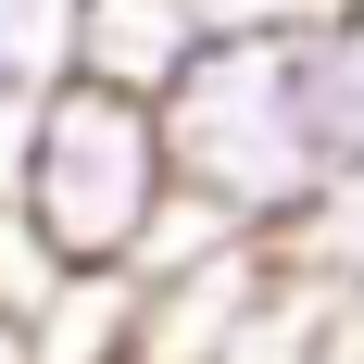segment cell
<instances>
[{
    "mask_svg": "<svg viewBox=\"0 0 364 364\" xmlns=\"http://www.w3.org/2000/svg\"><path fill=\"white\" fill-rule=\"evenodd\" d=\"M301 126L327 151V176H364V0L301 13Z\"/></svg>",
    "mask_w": 364,
    "mask_h": 364,
    "instance_id": "277c9868",
    "label": "cell"
},
{
    "mask_svg": "<svg viewBox=\"0 0 364 364\" xmlns=\"http://www.w3.org/2000/svg\"><path fill=\"white\" fill-rule=\"evenodd\" d=\"M63 277H75V264L50 252V239H38V214H26V201H13V188H0V301H13V314H26V327H38V314L63 301Z\"/></svg>",
    "mask_w": 364,
    "mask_h": 364,
    "instance_id": "8992f818",
    "label": "cell"
},
{
    "mask_svg": "<svg viewBox=\"0 0 364 364\" xmlns=\"http://www.w3.org/2000/svg\"><path fill=\"white\" fill-rule=\"evenodd\" d=\"M13 201L38 214V239L63 264H139L151 226L176 214V151H164V101L113 88V75H50L13 164Z\"/></svg>",
    "mask_w": 364,
    "mask_h": 364,
    "instance_id": "7a4b0ae2",
    "label": "cell"
},
{
    "mask_svg": "<svg viewBox=\"0 0 364 364\" xmlns=\"http://www.w3.org/2000/svg\"><path fill=\"white\" fill-rule=\"evenodd\" d=\"M201 38H226L214 0H75V63L113 88H164Z\"/></svg>",
    "mask_w": 364,
    "mask_h": 364,
    "instance_id": "3957f363",
    "label": "cell"
},
{
    "mask_svg": "<svg viewBox=\"0 0 364 364\" xmlns=\"http://www.w3.org/2000/svg\"><path fill=\"white\" fill-rule=\"evenodd\" d=\"M352 364H364V301H352Z\"/></svg>",
    "mask_w": 364,
    "mask_h": 364,
    "instance_id": "30bf717a",
    "label": "cell"
},
{
    "mask_svg": "<svg viewBox=\"0 0 364 364\" xmlns=\"http://www.w3.org/2000/svg\"><path fill=\"white\" fill-rule=\"evenodd\" d=\"M151 101H164L176 188L214 201L226 226L289 239V226L327 201V151L301 126V26H226V38H201Z\"/></svg>",
    "mask_w": 364,
    "mask_h": 364,
    "instance_id": "6da1fadb",
    "label": "cell"
},
{
    "mask_svg": "<svg viewBox=\"0 0 364 364\" xmlns=\"http://www.w3.org/2000/svg\"><path fill=\"white\" fill-rule=\"evenodd\" d=\"M0 364H38V327L13 314V301H0Z\"/></svg>",
    "mask_w": 364,
    "mask_h": 364,
    "instance_id": "9c48e42d",
    "label": "cell"
},
{
    "mask_svg": "<svg viewBox=\"0 0 364 364\" xmlns=\"http://www.w3.org/2000/svg\"><path fill=\"white\" fill-rule=\"evenodd\" d=\"M26 126H38V75L0 63V188H13V164H26Z\"/></svg>",
    "mask_w": 364,
    "mask_h": 364,
    "instance_id": "ba28073f",
    "label": "cell"
},
{
    "mask_svg": "<svg viewBox=\"0 0 364 364\" xmlns=\"http://www.w3.org/2000/svg\"><path fill=\"white\" fill-rule=\"evenodd\" d=\"M0 63L13 75H75V0H0Z\"/></svg>",
    "mask_w": 364,
    "mask_h": 364,
    "instance_id": "52a82bcc",
    "label": "cell"
},
{
    "mask_svg": "<svg viewBox=\"0 0 364 364\" xmlns=\"http://www.w3.org/2000/svg\"><path fill=\"white\" fill-rule=\"evenodd\" d=\"M289 252L314 264V277H327L339 301H364V176H327V201H314V214L289 226Z\"/></svg>",
    "mask_w": 364,
    "mask_h": 364,
    "instance_id": "5b68a950",
    "label": "cell"
}]
</instances>
